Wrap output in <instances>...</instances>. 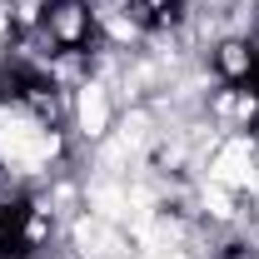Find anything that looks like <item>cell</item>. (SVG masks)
I'll return each instance as SVG.
<instances>
[{
    "label": "cell",
    "instance_id": "cell-3",
    "mask_svg": "<svg viewBox=\"0 0 259 259\" xmlns=\"http://www.w3.org/2000/svg\"><path fill=\"white\" fill-rule=\"evenodd\" d=\"M125 10H130V20L140 30H169V25H180L185 0H130Z\"/></svg>",
    "mask_w": 259,
    "mask_h": 259
},
{
    "label": "cell",
    "instance_id": "cell-2",
    "mask_svg": "<svg viewBox=\"0 0 259 259\" xmlns=\"http://www.w3.org/2000/svg\"><path fill=\"white\" fill-rule=\"evenodd\" d=\"M214 70L225 75L229 85H249L259 80V55H254V40L249 35H229L214 45Z\"/></svg>",
    "mask_w": 259,
    "mask_h": 259
},
{
    "label": "cell",
    "instance_id": "cell-4",
    "mask_svg": "<svg viewBox=\"0 0 259 259\" xmlns=\"http://www.w3.org/2000/svg\"><path fill=\"white\" fill-rule=\"evenodd\" d=\"M10 10H15V20H35L40 25V15L50 10V0H5Z\"/></svg>",
    "mask_w": 259,
    "mask_h": 259
},
{
    "label": "cell",
    "instance_id": "cell-1",
    "mask_svg": "<svg viewBox=\"0 0 259 259\" xmlns=\"http://www.w3.org/2000/svg\"><path fill=\"white\" fill-rule=\"evenodd\" d=\"M40 35L60 50H85L95 35V15L85 0H50V10L40 15Z\"/></svg>",
    "mask_w": 259,
    "mask_h": 259
}]
</instances>
